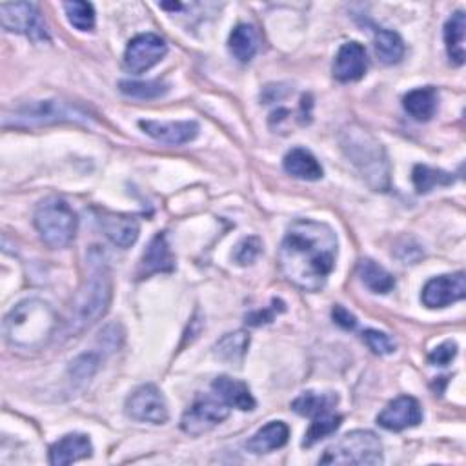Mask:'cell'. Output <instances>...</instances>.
I'll list each match as a JSON object with an SVG mask.
<instances>
[{
    "instance_id": "cell-1",
    "label": "cell",
    "mask_w": 466,
    "mask_h": 466,
    "mask_svg": "<svg viewBox=\"0 0 466 466\" xmlns=\"http://www.w3.org/2000/svg\"><path fill=\"white\" fill-rule=\"evenodd\" d=\"M337 259V235L317 221L293 223L281 244L279 265L284 277L303 291H321Z\"/></svg>"
},
{
    "instance_id": "cell-2",
    "label": "cell",
    "mask_w": 466,
    "mask_h": 466,
    "mask_svg": "<svg viewBox=\"0 0 466 466\" xmlns=\"http://www.w3.org/2000/svg\"><path fill=\"white\" fill-rule=\"evenodd\" d=\"M3 328L13 350L31 354L48 347L59 328V317L46 301L26 299L10 310Z\"/></svg>"
},
{
    "instance_id": "cell-3",
    "label": "cell",
    "mask_w": 466,
    "mask_h": 466,
    "mask_svg": "<svg viewBox=\"0 0 466 466\" xmlns=\"http://www.w3.org/2000/svg\"><path fill=\"white\" fill-rule=\"evenodd\" d=\"M90 274L78 290L71 314L64 324V335L73 337L106 315L111 303V274L99 249L90 253Z\"/></svg>"
},
{
    "instance_id": "cell-4",
    "label": "cell",
    "mask_w": 466,
    "mask_h": 466,
    "mask_svg": "<svg viewBox=\"0 0 466 466\" xmlns=\"http://www.w3.org/2000/svg\"><path fill=\"white\" fill-rule=\"evenodd\" d=\"M35 228L50 248H64L68 246L77 233L78 219L73 208L59 197H48L42 200L33 217Z\"/></svg>"
},
{
    "instance_id": "cell-5",
    "label": "cell",
    "mask_w": 466,
    "mask_h": 466,
    "mask_svg": "<svg viewBox=\"0 0 466 466\" xmlns=\"http://www.w3.org/2000/svg\"><path fill=\"white\" fill-rule=\"evenodd\" d=\"M57 122H90V115L75 104L50 99L26 102L6 113L4 126H17V128H35V126H48Z\"/></svg>"
},
{
    "instance_id": "cell-6",
    "label": "cell",
    "mask_w": 466,
    "mask_h": 466,
    "mask_svg": "<svg viewBox=\"0 0 466 466\" xmlns=\"http://www.w3.org/2000/svg\"><path fill=\"white\" fill-rule=\"evenodd\" d=\"M321 464H380L383 445L368 430H354L326 448Z\"/></svg>"
},
{
    "instance_id": "cell-7",
    "label": "cell",
    "mask_w": 466,
    "mask_h": 466,
    "mask_svg": "<svg viewBox=\"0 0 466 466\" xmlns=\"http://www.w3.org/2000/svg\"><path fill=\"white\" fill-rule=\"evenodd\" d=\"M343 148L352 159V162L368 177L370 183H373L377 188H383L387 184V157L383 148H380V144L373 137L361 130L345 132Z\"/></svg>"
},
{
    "instance_id": "cell-8",
    "label": "cell",
    "mask_w": 466,
    "mask_h": 466,
    "mask_svg": "<svg viewBox=\"0 0 466 466\" xmlns=\"http://www.w3.org/2000/svg\"><path fill=\"white\" fill-rule=\"evenodd\" d=\"M230 415V408L217 396H200L195 403L184 412L181 419V429L190 436H202L219 427Z\"/></svg>"
},
{
    "instance_id": "cell-9",
    "label": "cell",
    "mask_w": 466,
    "mask_h": 466,
    "mask_svg": "<svg viewBox=\"0 0 466 466\" xmlns=\"http://www.w3.org/2000/svg\"><path fill=\"white\" fill-rule=\"evenodd\" d=\"M168 53L164 38L155 33H143L132 38L124 53V66L130 73L141 75L157 66Z\"/></svg>"
},
{
    "instance_id": "cell-10",
    "label": "cell",
    "mask_w": 466,
    "mask_h": 466,
    "mask_svg": "<svg viewBox=\"0 0 466 466\" xmlns=\"http://www.w3.org/2000/svg\"><path fill=\"white\" fill-rule=\"evenodd\" d=\"M0 22L4 29L26 35L33 40L48 38V31L35 4L29 3H13L0 4Z\"/></svg>"
},
{
    "instance_id": "cell-11",
    "label": "cell",
    "mask_w": 466,
    "mask_h": 466,
    "mask_svg": "<svg viewBox=\"0 0 466 466\" xmlns=\"http://www.w3.org/2000/svg\"><path fill=\"white\" fill-rule=\"evenodd\" d=\"M126 413L139 422L162 425L168 421V405L155 385H144L137 388L126 401Z\"/></svg>"
},
{
    "instance_id": "cell-12",
    "label": "cell",
    "mask_w": 466,
    "mask_h": 466,
    "mask_svg": "<svg viewBox=\"0 0 466 466\" xmlns=\"http://www.w3.org/2000/svg\"><path fill=\"white\" fill-rule=\"evenodd\" d=\"M466 295V277L462 272L452 275H439L430 279L421 293V301L427 308H446Z\"/></svg>"
},
{
    "instance_id": "cell-13",
    "label": "cell",
    "mask_w": 466,
    "mask_h": 466,
    "mask_svg": "<svg viewBox=\"0 0 466 466\" xmlns=\"http://www.w3.org/2000/svg\"><path fill=\"white\" fill-rule=\"evenodd\" d=\"M139 126L151 139L168 146L192 143L199 135L195 120H141Z\"/></svg>"
},
{
    "instance_id": "cell-14",
    "label": "cell",
    "mask_w": 466,
    "mask_h": 466,
    "mask_svg": "<svg viewBox=\"0 0 466 466\" xmlns=\"http://www.w3.org/2000/svg\"><path fill=\"white\" fill-rule=\"evenodd\" d=\"M422 421V410L417 399L401 396L377 415V425L390 432H401L417 427Z\"/></svg>"
},
{
    "instance_id": "cell-15",
    "label": "cell",
    "mask_w": 466,
    "mask_h": 466,
    "mask_svg": "<svg viewBox=\"0 0 466 466\" xmlns=\"http://www.w3.org/2000/svg\"><path fill=\"white\" fill-rule=\"evenodd\" d=\"M368 69L366 50L359 42H347L339 48L333 62V77L339 82H356L364 77Z\"/></svg>"
},
{
    "instance_id": "cell-16",
    "label": "cell",
    "mask_w": 466,
    "mask_h": 466,
    "mask_svg": "<svg viewBox=\"0 0 466 466\" xmlns=\"http://www.w3.org/2000/svg\"><path fill=\"white\" fill-rule=\"evenodd\" d=\"M176 268V258L172 249H169V244L166 241V235L164 233H157L146 251L143 256V261H141V275L143 277H148L151 274H166V272H172Z\"/></svg>"
},
{
    "instance_id": "cell-17",
    "label": "cell",
    "mask_w": 466,
    "mask_h": 466,
    "mask_svg": "<svg viewBox=\"0 0 466 466\" xmlns=\"http://www.w3.org/2000/svg\"><path fill=\"white\" fill-rule=\"evenodd\" d=\"M101 228L106 237L119 248H130L139 239V221L130 216L104 214L101 217Z\"/></svg>"
},
{
    "instance_id": "cell-18",
    "label": "cell",
    "mask_w": 466,
    "mask_h": 466,
    "mask_svg": "<svg viewBox=\"0 0 466 466\" xmlns=\"http://www.w3.org/2000/svg\"><path fill=\"white\" fill-rule=\"evenodd\" d=\"M94 452L92 441L88 436L82 434H69L59 439L52 448H50V462L55 466H64L71 464L75 461L86 459Z\"/></svg>"
},
{
    "instance_id": "cell-19",
    "label": "cell",
    "mask_w": 466,
    "mask_h": 466,
    "mask_svg": "<svg viewBox=\"0 0 466 466\" xmlns=\"http://www.w3.org/2000/svg\"><path fill=\"white\" fill-rule=\"evenodd\" d=\"M211 388H214L216 396L228 406H233L242 412H249L256 408V399H253L249 388L242 383V380L232 379L228 375H221L211 383Z\"/></svg>"
},
{
    "instance_id": "cell-20",
    "label": "cell",
    "mask_w": 466,
    "mask_h": 466,
    "mask_svg": "<svg viewBox=\"0 0 466 466\" xmlns=\"http://www.w3.org/2000/svg\"><path fill=\"white\" fill-rule=\"evenodd\" d=\"M282 164L286 174L301 181H319L324 174L319 160L305 148H293L288 151Z\"/></svg>"
},
{
    "instance_id": "cell-21",
    "label": "cell",
    "mask_w": 466,
    "mask_h": 466,
    "mask_svg": "<svg viewBox=\"0 0 466 466\" xmlns=\"http://www.w3.org/2000/svg\"><path fill=\"white\" fill-rule=\"evenodd\" d=\"M261 46V37L258 29L249 24H239L230 33L228 48L239 62H249Z\"/></svg>"
},
{
    "instance_id": "cell-22",
    "label": "cell",
    "mask_w": 466,
    "mask_h": 466,
    "mask_svg": "<svg viewBox=\"0 0 466 466\" xmlns=\"http://www.w3.org/2000/svg\"><path fill=\"white\" fill-rule=\"evenodd\" d=\"M290 429L282 421H272L248 441V450L253 454H268L282 448L288 443Z\"/></svg>"
},
{
    "instance_id": "cell-23",
    "label": "cell",
    "mask_w": 466,
    "mask_h": 466,
    "mask_svg": "<svg viewBox=\"0 0 466 466\" xmlns=\"http://www.w3.org/2000/svg\"><path fill=\"white\" fill-rule=\"evenodd\" d=\"M437 104H439L437 92L430 86L413 90L406 94L403 99V106L408 111V115L419 122L430 120L437 111Z\"/></svg>"
},
{
    "instance_id": "cell-24",
    "label": "cell",
    "mask_w": 466,
    "mask_h": 466,
    "mask_svg": "<svg viewBox=\"0 0 466 466\" xmlns=\"http://www.w3.org/2000/svg\"><path fill=\"white\" fill-rule=\"evenodd\" d=\"M464 35H466V17L464 12H455L445 24V45L450 61L455 66L464 64Z\"/></svg>"
},
{
    "instance_id": "cell-25",
    "label": "cell",
    "mask_w": 466,
    "mask_h": 466,
    "mask_svg": "<svg viewBox=\"0 0 466 466\" xmlns=\"http://www.w3.org/2000/svg\"><path fill=\"white\" fill-rule=\"evenodd\" d=\"M337 401H339V397L331 392H326V394L305 392L291 403V410L295 413L314 419V417L330 413L335 408Z\"/></svg>"
},
{
    "instance_id": "cell-26",
    "label": "cell",
    "mask_w": 466,
    "mask_h": 466,
    "mask_svg": "<svg viewBox=\"0 0 466 466\" xmlns=\"http://www.w3.org/2000/svg\"><path fill=\"white\" fill-rule=\"evenodd\" d=\"M363 284L373 293H388L396 288V279L390 272L372 259H363L357 266Z\"/></svg>"
},
{
    "instance_id": "cell-27",
    "label": "cell",
    "mask_w": 466,
    "mask_h": 466,
    "mask_svg": "<svg viewBox=\"0 0 466 466\" xmlns=\"http://www.w3.org/2000/svg\"><path fill=\"white\" fill-rule=\"evenodd\" d=\"M249 347V335L242 330L226 333L216 345V356L230 364H241Z\"/></svg>"
},
{
    "instance_id": "cell-28",
    "label": "cell",
    "mask_w": 466,
    "mask_h": 466,
    "mask_svg": "<svg viewBox=\"0 0 466 466\" xmlns=\"http://www.w3.org/2000/svg\"><path fill=\"white\" fill-rule=\"evenodd\" d=\"M375 55L379 57V61L392 66L401 62V59L405 57V42L403 38L390 29H380L375 35Z\"/></svg>"
},
{
    "instance_id": "cell-29",
    "label": "cell",
    "mask_w": 466,
    "mask_h": 466,
    "mask_svg": "<svg viewBox=\"0 0 466 466\" xmlns=\"http://www.w3.org/2000/svg\"><path fill=\"white\" fill-rule=\"evenodd\" d=\"M415 190L419 193H429L437 186H448L454 183V177L443 169H436V168H429V166H415L413 168V174H412Z\"/></svg>"
},
{
    "instance_id": "cell-30",
    "label": "cell",
    "mask_w": 466,
    "mask_h": 466,
    "mask_svg": "<svg viewBox=\"0 0 466 466\" xmlns=\"http://www.w3.org/2000/svg\"><path fill=\"white\" fill-rule=\"evenodd\" d=\"M119 88L124 95H128L132 99H157L162 97L168 92V86L159 80H146V82H139V80H122L119 84Z\"/></svg>"
},
{
    "instance_id": "cell-31",
    "label": "cell",
    "mask_w": 466,
    "mask_h": 466,
    "mask_svg": "<svg viewBox=\"0 0 466 466\" xmlns=\"http://www.w3.org/2000/svg\"><path fill=\"white\" fill-rule=\"evenodd\" d=\"M341 421H343L341 415H335L331 412L319 415V417H314V422H312L307 436H305L303 446H314L317 441L331 436L339 427H341Z\"/></svg>"
},
{
    "instance_id": "cell-32",
    "label": "cell",
    "mask_w": 466,
    "mask_h": 466,
    "mask_svg": "<svg viewBox=\"0 0 466 466\" xmlns=\"http://www.w3.org/2000/svg\"><path fill=\"white\" fill-rule=\"evenodd\" d=\"M64 10L68 15V20L78 31H92L95 28V10L90 3H80V0H75V3H66Z\"/></svg>"
},
{
    "instance_id": "cell-33",
    "label": "cell",
    "mask_w": 466,
    "mask_h": 466,
    "mask_svg": "<svg viewBox=\"0 0 466 466\" xmlns=\"http://www.w3.org/2000/svg\"><path fill=\"white\" fill-rule=\"evenodd\" d=\"M263 249V242L259 237H246L242 239L237 246H235V251H233V261L241 266H246V265H251L253 261H256L259 258V253Z\"/></svg>"
},
{
    "instance_id": "cell-34",
    "label": "cell",
    "mask_w": 466,
    "mask_h": 466,
    "mask_svg": "<svg viewBox=\"0 0 466 466\" xmlns=\"http://www.w3.org/2000/svg\"><path fill=\"white\" fill-rule=\"evenodd\" d=\"M363 339L364 343L368 345V348L377 354V356H388V354H394L396 352V343L394 339L383 331L379 330H366L363 333Z\"/></svg>"
},
{
    "instance_id": "cell-35",
    "label": "cell",
    "mask_w": 466,
    "mask_h": 466,
    "mask_svg": "<svg viewBox=\"0 0 466 466\" xmlns=\"http://www.w3.org/2000/svg\"><path fill=\"white\" fill-rule=\"evenodd\" d=\"M99 368V357L95 354H84L71 363V373L77 380L92 377Z\"/></svg>"
},
{
    "instance_id": "cell-36",
    "label": "cell",
    "mask_w": 466,
    "mask_h": 466,
    "mask_svg": "<svg viewBox=\"0 0 466 466\" xmlns=\"http://www.w3.org/2000/svg\"><path fill=\"white\" fill-rule=\"evenodd\" d=\"M457 356V345L454 341H446L441 347H437L432 354H430V363L436 366H446L454 361V357Z\"/></svg>"
},
{
    "instance_id": "cell-37",
    "label": "cell",
    "mask_w": 466,
    "mask_h": 466,
    "mask_svg": "<svg viewBox=\"0 0 466 466\" xmlns=\"http://www.w3.org/2000/svg\"><path fill=\"white\" fill-rule=\"evenodd\" d=\"M331 317H333L335 324H339V326L345 328V330H354L356 324H357L356 315L350 314V312H348L345 307H341V305L333 307V310H331Z\"/></svg>"
},
{
    "instance_id": "cell-38",
    "label": "cell",
    "mask_w": 466,
    "mask_h": 466,
    "mask_svg": "<svg viewBox=\"0 0 466 466\" xmlns=\"http://www.w3.org/2000/svg\"><path fill=\"white\" fill-rule=\"evenodd\" d=\"M274 315H275V308H272V310H259V312H256V314L248 315V317H246V323H248V324H253V326H259V324H263V323H272Z\"/></svg>"
}]
</instances>
